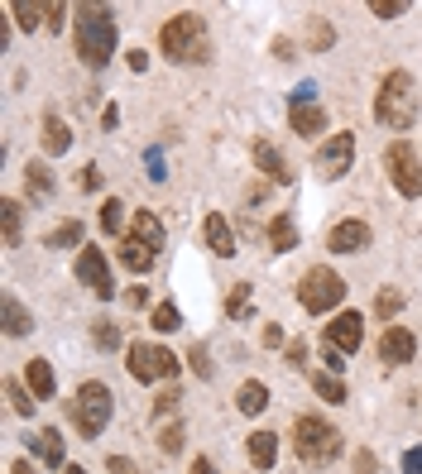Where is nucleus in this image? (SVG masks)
I'll return each instance as SVG.
<instances>
[{
    "instance_id": "40",
    "label": "nucleus",
    "mask_w": 422,
    "mask_h": 474,
    "mask_svg": "<svg viewBox=\"0 0 422 474\" xmlns=\"http://www.w3.org/2000/svg\"><path fill=\"white\" fill-rule=\"evenodd\" d=\"M284 354H288V364H293V369H302V364H308V340H288Z\"/></svg>"
},
{
    "instance_id": "46",
    "label": "nucleus",
    "mask_w": 422,
    "mask_h": 474,
    "mask_svg": "<svg viewBox=\"0 0 422 474\" xmlns=\"http://www.w3.org/2000/svg\"><path fill=\"white\" fill-rule=\"evenodd\" d=\"M82 187H101V168H97V163H87V168H82Z\"/></svg>"
},
{
    "instance_id": "34",
    "label": "nucleus",
    "mask_w": 422,
    "mask_h": 474,
    "mask_svg": "<svg viewBox=\"0 0 422 474\" xmlns=\"http://www.w3.org/2000/svg\"><path fill=\"white\" fill-rule=\"evenodd\" d=\"M159 446H163V455H178L183 450V422H168L159 431Z\"/></svg>"
},
{
    "instance_id": "49",
    "label": "nucleus",
    "mask_w": 422,
    "mask_h": 474,
    "mask_svg": "<svg viewBox=\"0 0 422 474\" xmlns=\"http://www.w3.org/2000/svg\"><path fill=\"white\" fill-rule=\"evenodd\" d=\"M125 58H130L135 73H145V67H149V53H145V49H135V53H125Z\"/></svg>"
},
{
    "instance_id": "27",
    "label": "nucleus",
    "mask_w": 422,
    "mask_h": 474,
    "mask_svg": "<svg viewBox=\"0 0 422 474\" xmlns=\"http://www.w3.org/2000/svg\"><path fill=\"white\" fill-rule=\"evenodd\" d=\"M0 225H5V245L15 250V245H20V201L15 197L0 201Z\"/></svg>"
},
{
    "instance_id": "12",
    "label": "nucleus",
    "mask_w": 422,
    "mask_h": 474,
    "mask_svg": "<svg viewBox=\"0 0 422 474\" xmlns=\"http://www.w3.org/2000/svg\"><path fill=\"white\" fill-rule=\"evenodd\" d=\"M360 340H365V316L360 312H341L332 326H326V346H336L341 354H350Z\"/></svg>"
},
{
    "instance_id": "51",
    "label": "nucleus",
    "mask_w": 422,
    "mask_h": 474,
    "mask_svg": "<svg viewBox=\"0 0 422 474\" xmlns=\"http://www.w3.org/2000/svg\"><path fill=\"white\" fill-rule=\"evenodd\" d=\"M10 474H34V465H29V460H15V465H10Z\"/></svg>"
},
{
    "instance_id": "15",
    "label": "nucleus",
    "mask_w": 422,
    "mask_h": 474,
    "mask_svg": "<svg viewBox=\"0 0 422 474\" xmlns=\"http://www.w3.org/2000/svg\"><path fill=\"white\" fill-rule=\"evenodd\" d=\"M245 450H250V465H254V470H274L278 436H274V431H250V436H245Z\"/></svg>"
},
{
    "instance_id": "35",
    "label": "nucleus",
    "mask_w": 422,
    "mask_h": 474,
    "mask_svg": "<svg viewBox=\"0 0 422 474\" xmlns=\"http://www.w3.org/2000/svg\"><path fill=\"white\" fill-rule=\"evenodd\" d=\"M101 225H106V230H111V235H115V230H121V225H125V206H121V201H115V197H111V201H101Z\"/></svg>"
},
{
    "instance_id": "42",
    "label": "nucleus",
    "mask_w": 422,
    "mask_h": 474,
    "mask_svg": "<svg viewBox=\"0 0 422 474\" xmlns=\"http://www.w3.org/2000/svg\"><path fill=\"white\" fill-rule=\"evenodd\" d=\"M192 374H197V378H211V360H207L202 346H192Z\"/></svg>"
},
{
    "instance_id": "25",
    "label": "nucleus",
    "mask_w": 422,
    "mask_h": 474,
    "mask_svg": "<svg viewBox=\"0 0 422 474\" xmlns=\"http://www.w3.org/2000/svg\"><path fill=\"white\" fill-rule=\"evenodd\" d=\"M67 144H73L67 125L58 120V115H43V149H49V153H67Z\"/></svg>"
},
{
    "instance_id": "23",
    "label": "nucleus",
    "mask_w": 422,
    "mask_h": 474,
    "mask_svg": "<svg viewBox=\"0 0 422 474\" xmlns=\"http://www.w3.org/2000/svg\"><path fill=\"white\" fill-rule=\"evenodd\" d=\"M269 245H274L278 254L298 250V230H293V216H274V221H269Z\"/></svg>"
},
{
    "instance_id": "22",
    "label": "nucleus",
    "mask_w": 422,
    "mask_h": 474,
    "mask_svg": "<svg viewBox=\"0 0 422 474\" xmlns=\"http://www.w3.org/2000/svg\"><path fill=\"white\" fill-rule=\"evenodd\" d=\"M0 312H5V330H10V336H29V312H25V307H20V298H15V292H5V298H0Z\"/></svg>"
},
{
    "instance_id": "8",
    "label": "nucleus",
    "mask_w": 422,
    "mask_h": 474,
    "mask_svg": "<svg viewBox=\"0 0 422 474\" xmlns=\"http://www.w3.org/2000/svg\"><path fill=\"white\" fill-rule=\"evenodd\" d=\"M384 168H389L394 187L403 197H422V163H418V149L408 144V139H394V144L384 149Z\"/></svg>"
},
{
    "instance_id": "39",
    "label": "nucleus",
    "mask_w": 422,
    "mask_h": 474,
    "mask_svg": "<svg viewBox=\"0 0 422 474\" xmlns=\"http://www.w3.org/2000/svg\"><path fill=\"white\" fill-rule=\"evenodd\" d=\"M178 388H163V393H159V402H154V417H173V412H178Z\"/></svg>"
},
{
    "instance_id": "43",
    "label": "nucleus",
    "mask_w": 422,
    "mask_h": 474,
    "mask_svg": "<svg viewBox=\"0 0 422 474\" xmlns=\"http://www.w3.org/2000/svg\"><path fill=\"white\" fill-rule=\"evenodd\" d=\"M106 470H111V474H139L135 460H125V455H111V460H106Z\"/></svg>"
},
{
    "instance_id": "3",
    "label": "nucleus",
    "mask_w": 422,
    "mask_h": 474,
    "mask_svg": "<svg viewBox=\"0 0 422 474\" xmlns=\"http://www.w3.org/2000/svg\"><path fill=\"white\" fill-rule=\"evenodd\" d=\"M159 49H163V58H173V63H207L211 58L207 19L192 15V10L173 15L168 25H163V34H159Z\"/></svg>"
},
{
    "instance_id": "26",
    "label": "nucleus",
    "mask_w": 422,
    "mask_h": 474,
    "mask_svg": "<svg viewBox=\"0 0 422 474\" xmlns=\"http://www.w3.org/2000/svg\"><path fill=\"white\" fill-rule=\"evenodd\" d=\"M312 388H316V398H322V402H346L350 398L346 384L336 374H312Z\"/></svg>"
},
{
    "instance_id": "7",
    "label": "nucleus",
    "mask_w": 422,
    "mask_h": 474,
    "mask_svg": "<svg viewBox=\"0 0 422 474\" xmlns=\"http://www.w3.org/2000/svg\"><path fill=\"white\" fill-rule=\"evenodd\" d=\"M125 360H130V378H139V384H159V378L178 374V354L163 346H149V340H135L125 350Z\"/></svg>"
},
{
    "instance_id": "45",
    "label": "nucleus",
    "mask_w": 422,
    "mask_h": 474,
    "mask_svg": "<svg viewBox=\"0 0 422 474\" xmlns=\"http://www.w3.org/2000/svg\"><path fill=\"white\" fill-rule=\"evenodd\" d=\"M403 474H422V450H408L403 455Z\"/></svg>"
},
{
    "instance_id": "1",
    "label": "nucleus",
    "mask_w": 422,
    "mask_h": 474,
    "mask_svg": "<svg viewBox=\"0 0 422 474\" xmlns=\"http://www.w3.org/2000/svg\"><path fill=\"white\" fill-rule=\"evenodd\" d=\"M374 120L398 129V135L418 125V82L408 77L403 67H394V73L379 82V97H374Z\"/></svg>"
},
{
    "instance_id": "2",
    "label": "nucleus",
    "mask_w": 422,
    "mask_h": 474,
    "mask_svg": "<svg viewBox=\"0 0 422 474\" xmlns=\"http://www.w3.org/2000/svg\"><path fill=\"white\" fill-rule=\"evenodd\" d=\"M77 53L87 67H106L115 53V39H121V29H115V15L106 5H77Z\"/></svg>"
},
{
    "instance_id": "32",
    "label": "nucleus",
    "mask_w": 422,
    "mask_h": 474,
    "mask_svg": "<svg viewBox=\"0 0 422 474\" xmlns=\"http://www.w3.org/2000/svg\"><path fill=\"white\" fill-rule=\"evenodd\" d=\"M77 240H82V221H63L49 235V250H63V245H77Z\"/></svg>"
},
{
    "instance_id": "11",
    "label": "nucleus",
    "mask_w": 422,
    "mask_h": 474,
    "mask_svg": "<svg viewBox=\"0 0 422 474\" xmlns=\"http://www.w3.org/2000/svg\"><path fill=\"white\" fill-rule=\"evenodd\" d=\"M418 354V336L408 326H384V336H379V360L384 364H408Z\"/></svg>"
},
{
    "instance_id": "21",
    "label": "nucleus",
    "mask_w": 422,
    "mask_h": 474,
    "mask_svg": "<svg viewBox=\"0 0 422 474\" xmlns=\"http://www.w3.org/2000/svg\"><path fill=\"white\" fill-rule=\"evenodd\" d=\"M121 264L130 268V274H149V268H154V250L130 235V240H121Z\"/></svg>"
},
{
    "instance_id": "24",
    "label": "nucleus",
    "mask_w": 422,
    "mask_h": 474,
    "mask_svg": "<svg viewBox=\"0 0 422 474\" xmlns=\"http://www.w3.org/2000/svg\"><path fill=\"white\" fill-rule=\"evenodd\" d=\"M34 446H39V460H43V465L63 470V436H58L53 426H43V431H39V441H34Z\"/></svg>"
},
{
    "instance_id": "37",
    "label": "nucleus",
    "mask_w": 422,
    "mask_h": 474,
    "mask_svg": "<svg viewBox=\"0 0 422 474\" xmlns=\"http://www.w3.org/2000/svg\"><path fill=\"white\" fill-rule=\"evenodd\" d=\"M370 15H379V19H398V15H408V0H370Z\"/></svg>"
},
{
    "instance_id": "36",
    "label": "nucleus",
    "mask_w": 422,
    "mask_h": 474,
    "mask_svg": "<svg viewBox=\"0 0 422 474\" xmlns=\"http://www.w3.org/2000/svg\"><path fill=\"white\" fill-rule=\"evenodd\" d=\"M10 15H20V25H25V29H34L39 19L49 25V10H43V5H10Z\"/></svg>"
},
{
    "instance_id": "16",
    "label": "nucleus",
    "mask_w": 422,
    "mask_h": 474,
    "mask_svg": "<svg viewBox=\"0 0 422 474\" xmlns=\"http://www.w3.org/2000/svg\"><path fill=\"white\" fill-rule=\"evenodd\" d=\"M207 245H211V254H221V259L236 254V230L226 225L221 211H211V216H207Z\"/></svg>"
},
{
    "instance_id": "33",
    "label": "nucleus",
    "mask_w": 422,
    "mask_h": 474,
    "mask_svg": "<svg viewBox=\"0 0 422 474\" xmlns=\"http://www.w3.org/2000/svg\"><path fill=\"white\" fill-rule=\"evenodd\" d=\"M91 340H97L101 350H115V346H121V330H115V326L101 316V322H91Z\"/></svg>"
},
{
    "instance_id": "29",
    "label": "nucleus",
    "mask_w": 422,
    "mask_h": 474,
    "mask_svg": "<svg viewBox=\"0 0 422 474\" xmlns=\"http://www.w3.org/2000/svg\"><path fill=\"white\" fill-rule=\"evenodd\" d=\"M398 307H403V292H398V288L374 292V316H379V322H389V316H398Z\"/></svg>"
},
{
    "instance_id": "4",
    "label": "nucleus",
    "mask_w": 422,
    "mask_h": 474,
    "mask_svg": "<svg viewBox=\"0 0 422 474\" xmlns=\"http://www.w3.org/2000/svg\"><path fill=\"white\" fill-rule=\"evenodd\" d=\"M293 450H298L302 465H332L341 455V436H336L332 422L312 417V412H298L293 417Z\"/></svg>"
},
{
    "instance_id": "31",
    "label": "nucleus",
    "mask_w": 422,
    "mask_h": 474,
    "mask_svg": "<svg viewBox=\"0 0 422 474\" xmlns=\"http://www.w3.org/2000/svg\"><path fill=\"white\" fill-rule=\"evenodd\" d=\"M5 398H10V408H15L20 417H34V393H25L15 378H5Z\"/></svg>"
},
{
    "instance_id": "50",
    "label": "nucleus",
    "mask_w": 422,
    "mask_h": 474,
    "mask_svg": "<svg viewBox=\"0 0 422 474\" xmlns=\"http://www.w3.org/2000/svg\"><path fill=\"white\" fill-rule=\"evenodd\" d=\"M192 474H216V465H211V460L202 455V460H192Z\"/></svg>"
},
{
    "instance_id": "44",
    "label": "nucleus",
    "mask_w": 422,
    "mask_h": 474,
    "mask_svg": "<svg viewBox=\"0 0 422 474\" xmlns=\"http://www.w3.org/2000/svg\"><path fill=\"white\" fill-rule=\"evenodd\" d=\"M341 360H346V354H341V350H336V346H326V369H332V374H341V369H346V364H341Z\"/></svg>"
},
{
    "instance_id": "28",
    "label": "nucleus",
    "mask_w": 422,
    "mask_h": 474,
    "mask_svg": "<svg viewBox=\"0 0 422 474\" xmlns=\"http://www.w3.org/2000/svg\"><path fill=\"white\" fill-rule=\"evenodd\" d=\"M149 326H154L159 336H168V330H178V326H183L178 307H173V302H159V307H154V316H149Z\"/></svg>"
},
{
    "instance_id": "48",
    "label": "nucleus",
    "mask_w": 422,
    "mask_h": 474,
    "mask_svg": "<svg viewBox=\"0 0 422 474\" xmlns=\"http://www.w3.org/2000/svg\"><path fill=\"white\" fill-rule=\"evenodd\" d=\"M356 474H374V455H370V450H360V455H356Z\"/></svg>"
},
{
    "instance_id": "30",
    "label": "nucleus",
    "mask_w": 422,
    "mask_h": 474,
    "mask_svg": "<svg viewBox=\"0 0 422 474\" xmlns=\"http://www.w3.org/2000/svg\"><path fill=\"white\" fill-rule=\"evenodd\" d=\"M25 183H29L34 197H49V192H53V177H49L43 163H29V168H25Z\"/></svg>"
},
{
    "instance_id": "9",
    "label": "nucleus",
    "mask_w": 422,
    "mask_h": 474,
    "mask_svg": "<svg viewBox=\"0 0 422 474\" xmlns=\"http://www.w3.org/2000/svg\"><path fill=\"white\" fill-rule=\"evenodd\" d=\"M350 163H356V135H350V129L332 135L316 149V173L322 177H341V173H350Z\"/></svg>"
},
{
    "instance_id": "38",
    "label": "nucleus",
    "mask_w": 422,
    "mask_h": 474,
    "mask_svg": "<svg viewBox=\"0 0 422 474\" xmlns=\"http://www.w3.org/2000/svg\"><path fill=\"white\" fill-rule=\"evenodd\" d=\"M226 312H231V316H250V283H236V292H231Z\"/></svg>"
},
{
    "instance_id": "14",
    "label": "nucleus",
    "mask_w": 422,
    "mask_h": 474,
    "mask_svg": "<svg viewBox=\"0 0 422 474\" xmlns=\"http://www.w3.org/2000/svg\"><path fill=\"white\" fill-rule=\"evenodd\" d=\"M288 125H293V135L312 139V135H322V129H326V111H322V105H312V101H298V97H293Z\"/></svg>"
},
{
    "instance_id": "17",
    "label": "nucleus",
    "mask_w": 422,
    "mask_h": 474,
    "mask_svg": "<svg viewBox=\"0 0 422 474\" xmlns=\"http://www.w3.org/2000/svg\"><path fill=\"white\" fill-rule=\"evenodd\" d=\"M236 408L245 412V417H260V412L269 408V388L260 384V378H245V384L236 388Z\"/></svg>"
},
{
    "instance_id": "18",
    "label": "nucleus",
    "mask_w": 422,
    "mask_h": 474,
    "mask_svg": "<svg viewBox=\"0 0 422 474\" xmlns=\"http://www.w3.org/2000/svg\"><path fill=\"white\" fill-rule=\"evenodd\" d=\"M25 384H29V393L34 398H53V388H58V378H53V369H49V360H29L25 364Z\"/></svg>"
},
{
    "instance_id": "41",
    "label": "nucleus",
    "mask_w": 422,
    "mask_h": 474,
    "mask_svg": "<svg viewBox=\"0 0 422 474\" xmlns=\"http://www.w3.org/2000/svg\"><path fill=\"white\" fill-rule=\"evenodd\" d=\"M278 346H288V340H284V326L264 322V350H278Z\"/></svg>"
},
{
    "instance_id": "10",
    "label": "nucleus",
    "mask_w": 422,
    "mask_h": 474,
    "mask_svg": "<svg viewBox=\"0 0 422 474\" xmlns=\"http://www.w3.org/2000/svg\"><path fill=\"white\" fill-rule=\"evenodd\" d=\"M77 278L87 283V288L97 292V298H111V292H115L111 264H106V254H101V250H91V245H87V250L77 254Z\"/></svg>"
},
{
    "instance_id": "6",
    "label": "nucleus",
    "mask_w": 422,
    "mask_h": 474,
    "mask_svg": "<svg viewBox=\"0 0 422 474\" xmlns=\"http://www.w3.org/2000/svg\"><path fill=\"white\" fill-rule=\"evenodd\" d=\"M111 388L97 384V378H87V384L77 388V402H73V417H77V431L87 436V441H97V436L106 431V422H111Z\"/></svg>"
},
{
    "instance_id": "20",
    "label": "nucleus",
    "mask_w": 422,
    "mask_h": 474,
    "mask_svg": "<svg viewBox=\"0 0 422 474\" xmlns=\"http://www.w3.org/2000/svg\"><path fill=\"white\" fill-rule=\"evenodd\" d=\"M130 235H135L139 245H149L154 254L163 250V221L154 216V211H135V230Z\"/></svg>"
},
{
    "instance_id": "52",
    "label": "nucleus",
    "mask_w": 422,
    "mask_h": 474,
    "mask_svg": "<svg viewBox=\"0 0 422 474\" xmlns=\"http://www.w3.org/2000/svg\"><path fill=\"white\" fill-rule=\"evenodd\" d=\"M67 474H87V470H82V465H67Z\"/></svg>"
},
{
    "instance_id": "13",
    "label": "nucleus",
    "mask_w": 422,
    "mask_h": 474,
    "mask_svg": "<svg viewBox=\"0 0 422 474\" xmlns=\"http://www.w3.org/2000/svg\"><path fill=\"white\" fill-rule=\"evenodd\" d=\"M326 245H332L336 254H360V250H370V225L365 221H341V225H332Z\"/></svg>"
},
{
    "instance_id": "19",
    "label": "nucleus",
    "mask_w": 422,
    "mask_h": 474,
    "mask_svg": "<svg viewBox=\"0 0 422 474\" xmlns=\"http://www.w3.org/2000/svg\"><path fill=\"white\" fill-rule=\"evenodd\" d=\"M254 163H260V173H269L274 183H288V163H284V153H278L274 144H264V139H254Z\"/></svg>"
},
{
    "instance_id": "5",
    "label": "nucleus",
    "mask_w": 422,
    "mask_h": 474,
    "mask_svg": "<svg viewBox=\"0 0 422 474\" xmlns=\"http://www.w3.org/2000/svg\"><path fill=\"white\" fill-rule=\"evenodd\" d=\"M298 302H302V312H336V307L346 302V283H341V274L336 268H308L302 274V283H298Z\"/></svg>"
},
{
    "instance_id": "47",
    "label": "nucleus",
    "mask_w": 422,
    "mask_h": 474,
    "mask_svg": "<svg viewBox=\"0 0 422 474\" xmlns=\"http://www.w3.org/2000/svg\"><path fill=\"white\" fill-rule=\"evenodd\" d=\"M49 10V29H63V15H67V5H43Z\"/></svg>"
}]
</instances>
